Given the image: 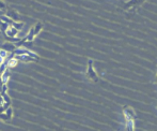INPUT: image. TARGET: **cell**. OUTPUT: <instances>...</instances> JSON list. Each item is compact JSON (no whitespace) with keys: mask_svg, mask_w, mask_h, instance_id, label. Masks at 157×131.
Masks as SVG:
<instances>
[{"mask_svg":"<svg viewBox=\"0 0 157 131\" xmlns=\"http://www.w3.org/2000/svg\"><path fill=\"white\" fill-rule=\"evenodd\" d=\"M43 30V23L42 22H36L34 25L32 26L29 29V32L27 33L25 38H21L19 39L17 42H15V46L16 47H21V46H24V44L26 42H33V40L35 39L36 35H39V33Z\"/></svg>","mask_w":157,"mask_h":131,"instance_id":"cell-1","label":"cell"},{"mask_svg":"<svg viewBox=\"0 0 157 131\" xmlns=\"http://www.w3.org/2000/svg\"><path fill=\"white\" fill-rule=\"evenodd\" d=\"M123 114H124L126 121V130H134L135 129V121L137 118L136 112L132 108L126 105L123 108Z\"/></svg>","mask_w":157,"mask_h":131,"instance_id":"cell-2","label":"cell"},{"mask_svg":"<svg viewBox=\"0 0 157 131\" xmlns=\"http://www.w3.org/2000/svg\"><path fill=\"white\" fill-rule=\"evenodd\" d=\"M93 60L92 59H89L88 60V67H87V71H86V76L87 79H89L90 81L94 82V83H97L99 81V76L97 74V72L94 69V65H93Z\"/></svg>","mask_w":157,"mask_h":131,"instance_id":"cell-3","label":"cell"},{"mask_svg":"<svg viewBox=\"0 0 157 131\" xmlns=\"http://www.w3.org/2000/svg\"><path fill=\"white\" fill-rule=\"evenodd\" d=\"M2 50L6 51V52L9 53V54H11V53H13L15 50H16V46H15V43L14 42H4L3 44L1 45Z\"/></svg>","mask_w":157,"mask_h":131,"instance_id":"cell-4","label":"cell"},{"mask_svg":"<svg viewBox=\"0 0 157 131\" xmlns=\"http://www.w3.org/2000/svg\"><path fill=\"white\" fill-rule=\"evenodd\" d=\"M4 14L8 15V16L10 17V18H12L13 21H19V18H21L18 12H17V11H15V10H12V9H8Z\"/></svg>","mask_w":157,"mask_h":131,"instance_id":"cell-5","label":"cell"},{"mask_svg":"<svg viewBox=\"0 0 157 131\" xmlns=\"http://www.w3.org/2000/svg\"><path fill=\"white\" fill-rule=\"evenodd\" d=\"M1 80H2V82L3 83H8L9 82V80H10V77H11V71H10V69L9 68H6V70L3 71V72L1 73Z\"/></svg>","mask_w":157,"mask_h":131,"instance_id":"cell-6","label":"cell"},{"mask_svg":"<svg viewBox=\"0 0 157 131\" xmlns=\"http://www.w3.org/2000/svg\"><path fill=\"white\" fill-rule=\"evenodd\" d=\"M11 25H12L13 27H15L16 29H18L19 31H21V30L23 29L24 26H25V23H24V22H19V21H13Z\"/></svg>","mask_w":157,"mask_h":131,"instance_id":"cell-7","label":"cell"},{"mask_svg":"<svg viewBox=\"0 0 157 131\" xmlns=\"http://www.w3.org/2000/svg\"><path fill=\"white\" fill-rule=\"evenodd\" d=\"M9 26H10V24L6 23V22H3V21L0 19V32L4 33L6 31V29L9 28Z\"/></svg>","mask_w":157,"mask_h":131,"instance_id":"cell-8","label":"cell"},{"mask_svg":"<svg viewBox=\"0 0 157 131\" xmlns=\"http://www.w3.org/2000/svg\"><path fill=\"white\" fill-rule=\"evenodd\" d=\"M0 121H3V123H6V121H10L11 119L9 118V116L6 115V111L4 112H0Z\"/></svg>","mask_w":157,"mask_h":131,"instance_id":"cell-9","label":"cell"},{"mask_svg":"<svg viewBox=\"0 0 157 131\" xmlns=\"http://www.w3.org/2000/svg\"><path fill=\"white\" fill-rule=\"evenodd\" d=\"M8 92V83H3L1 86H0V94H6Z\"/></svg>","mask_w":157,"mask_h":131,"instance_id":"cell-10","label":"cell"},{"mask_svg":"<svg viewBox=\"0 0 157 131\" xmlns=\"http://www.w3.org/2000/svg\"><path fill=\"white\" fill-rule=\"evenodd\" d=\"M8 6H6V3L3 1V0H0V11H2V12L6 13V11L8 10Z\"/></svg>","mask_w":157,"mask_h":131,"instance_id":"cell-11","label":"cell"},{"mask_svg":"<svg viewBox=\"0 0 157 131\" xmlns=\"http://www.w3.org/2000/svg\"><path fill=\"white\" fill-rule=\"evenodd\" d=\"M2 96H3V102H6V103L12 104V100H11L10 96H9V95H8V92H6V94H3V95H2Z\"/></svg>","mask_w":157,"mask_h":131,"instance_id":"cell-12","label":"cell"},{"mask_svg":"<svg viewBox=\"0 0 157 131\" xmlns=\"http://www.w3.org/2000/svg\"><path fill=\"white\" fill-rule=\"evenodd\" d=\"M6 115L9 116V118L12 119V117H13V108H11V106H10V108H6Z\"/></svg>","mask_w":157,"mask_h":131,"instance_id":"cell-13","label":"cell"},{"mask_svg":"<svg viewBox=\"0 0 157 131\" xmlns=\"http://www.w3.org/2000/svg\"><path fill=\"white\" fill-rule=\"evenodd\" d=\"M3 103V96H2V94H0V104Z\"/></svg>","mask_w":157,"mask_h":131,"instance_id":"cell-14","label":"cell"},{"mask_svg":"<svg viewBox=\"0 0 157 131\" xmlns=\"http://www.w3.org/2000/svg\"><path fill=\"white\" fill-rule=\"evenodd\" d=\"M2 84H3V82H2V80H1V76H0V86H1Z\"/></svg>","mask_w":157,"mask_h":131,"instance_id":"cell-15","label":"cell"},{"mask_svg":"<svg viewBox=\"0 0 157 131\" xmlns=\"http://www.w3.org/2000/svg\"><path fill=\"white\" fill-rule=\"evenodd\" d=\"M155 80H156V82H157V71H156V74H155Z\"/></svg>","mask_w":157,"mask_h":131,"instance_id":"cell-16","label":"cell"},{"mask_svg":"<svg viewBox=\"0 0 157 131\" xmlns=\"http://www.w3.org/2000/svg\"><path fill=\"white\" fill-rule=\"evenodd\" d=\"M2 14H4V12H2V11H0V15H2Z\"/></svg>","mask_w":157,"mask_h":131,"instance_id":"cell-17","label":"cell"},{"mask_svg":"<svg viewBox=\"0 0 157 131\" xmlns=\"http://www.w3.org/2000/svg\"><path fill=\"white\" fill-rule=\"evenodd\" d=\"M1 73H2V72H1V70H0V75H1Z\"/></svg>","mask_w":157,"mask_h":131,"instance_id":"cell-18","label":"cell"}]
</instances>
